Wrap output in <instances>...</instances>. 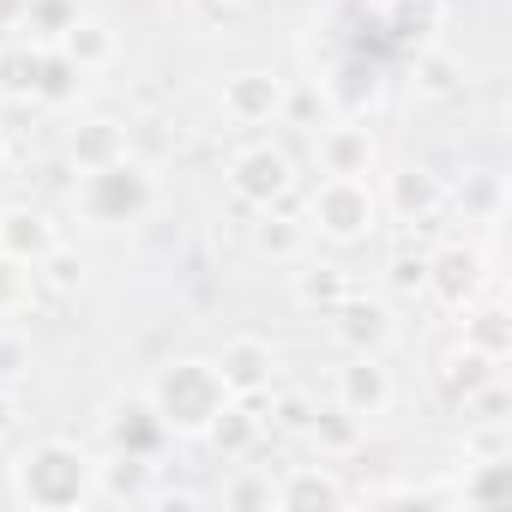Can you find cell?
<instances>
[{
	"label": "cell",
	"instance_id": "18",
	"mask_svg": "<svg viewBox=\"0 0 512 512\" xmlns=\"http://www.w3.org/2000/svg\"><path fill=\"white\" fill-rule=\"evenodd\" d=\"M25 362H31L25 338H13V332H0V380H13V374H25Z\"/></svg>",
	"mask_w": 512,
	"mask_h": 512
},
{
	"label": "cell",
	"instance_id": "3",
	"mask_svg": "<svg viewBox=\"0 0 512 512\" xmlns=\"http://www.w3.org/2000/svg\"><path fill=\"white\" fill-rule=\"evenodd\" d=\"M235 193L241 199H253V205H272L284 187H290V157L284 151H272V145H253V151H241L235 157Z\"/></svg>",
	"mask_w": 512,
	"mask_h": 512
},
{
	"label": "cell",
	"instance_id": "13",
	"mask_svg": "<svg viewBox=\"0 0 512 512\" xmlns=\"http://www.w3.org/2000/svg\"><path fill=\"white\" fill-rule=\"evenodd\" d=\"M434 199H440V187H434L428 175H416V169L398 175V211H404V217H410V211H434Z\"/></svg>",
	"mask_w": 512,
	"mask_h": 512
},
{
	"label": "cell",
	"instance_id": "23",
	"mask_svg": "<svg viewBox=\"0 0 512 512\" xmlns=\"http://www.w3.org/2000/svg\"><path fill=\"white\" fill-rule=\"evenodd\" d=\"M0 163H7V139H0Z\"/></svg>",
	"mask_w": 512,
	"mask_h": 512
},
{
	"label": "cell",
	"instance_id": "5",
	"mask_svg": "<svg viewBox=\"0 0 512 512\" xmlns=\"http://www.w3.org/2000/svg\"><path fill=\"white\" fill-rule=\"evenodd\" d=\"M49 488H37L31 500H49V506H67V500H79V488H85V458L79 452H67V446H49V452H37V464H31Z\"/></svg>",
	"mask_w": 512,
	"mask_h": 512
},
{
	"label": "cell",
	"instance_id": "9",
	"mask_svg": "<svg viewBox=\"0 0 512 512\" xmlns=\"http://www.w3.org/2000/svg\"><path fill=\"white\" fill-rule=\"evenodd\" d=\"M386 404H392V380H386V368H374V362L344 368V410H350V416H380Z\"/></svg>",
	"mask_w": 512,
	"mask_h": 512
},
{
	"label": "cell",
	"instance_id": "17",
	"mask_svg": "<svg viewBox=\"0 0 512 512\" xmlns=\"http://www.w3.org/2000/svg\"><path fill=\"white\" fill-rule=\"evenodd\" d=\"M115 145H121V133H115L109 121H97V127L85 133V157H91L97 169H103V163H115Z\"/></svg>",
	"mask_w": 512,
	"mask_h": 512
},
{
	"label": "cell",
	"instance_id": "20",
	"mask_svg": "<svg viewBox=\"0 0 512 512\" xmlns=\"http://www.w3.org/2000/svg\"><path fill=\"white\" fill-rule=\"evenodd\" d=\"M260 241H266V247H278V253H290V247H296V229H284V223H266V229H260Z\"/></svg>",
	"mask_w": 512,
	"mask_h": 512
},
{
	"label": "cell",
	"instance_id": "11",
	"mask_svg": "<svg viewBox=\"0 0 512 512\" xmlns=\"http://www.w3.org/2000/svg\"><path fill=\"white\" fill-rule=\"evenodd\" d=\"M37 79H43V67L31 49H0V85L7 91H37Z\"/></svg>",
	"mask_w": 512,
	"mask_h": 512
},
{
	"label": "cell",
	"instance_id": "2",
	"mask_svg": "<svg viewBox=\"0 0 512 512\" xmlns=\"http://www.w3.org/2000/svg\"><path fill=\"white\" fill-rule=\"evenodd\" d=\"M314 223H320L326 235H338V241L362 235V229L374 223V193H368V181H362V175H326L320 193H314Z\"/></svg>",
	"mask_w": 512,
	"mask_h": 512
},
{
	"label": "cell",
	"instance_id": "6",
	"mask_svg": "<svg viewBox=\"0 0 512 512\" xmlns=\"http://www.w3.org/2000/svg\"><path fill=\"white\" fill-rule=\"evenodd\" d=\"M368 163H374V139H368L362 127H332V133H320V169H326V175H368Z\"/></svg>",
	"mask_w": 512,
	"mask_h": 512
},
{
	"label": "cell",
	"instance_id": "10",
	"mask_svg": "<svg viewBox=\"0 0 512 512\" xmlns=\"http://www.w3.org/2000/svg\"><path fill=\"white\" fill-rule=\"evenodd\" d=\"M67 55L79 61V73H85V67H103V61L115 55V37H109L97 19H73V25H67Z\"/></svg>",
	"mask_w": 512,
	"mask_h": 512
},
{
	"label": "cell",
	"instance_id": "4",
	"mask_svg": "<svg viewBox=\"0 0 512 512\" xmlns=\"http://www.w3.org/2000/svg\"><path fill=\"white\" fill-rule=\"evenodd\" d=\"M217 380H223V392H260V386L272 380V350H266L260 338H235V344L223 350Z\"/></svg>",
	"mask_w": 512,
	"mask_h": 512
},
{
	"label": "cell",
	"instance_id": "7",
	"mask_svg": "<svg viewBox=\"0 0 512 512\" xmlns=\"http://www.w3.org/2000/svg\"><path fill=\"white\" fill-rule=\"evenodd\" d=\"M0 247L31 266V260H43V253L55 247V229H49L43 211H7V217H0Z\"/></svg>",
	"mask_w": 512,
	"mask_h": 512
},
{
	"label": "cell",
	"instance_id": "22",
	"mask_svg": "<svg viewBox=\"0 0 512 512\" xmlns=\"http://www.w3.org/2000/svg\"><path fill=\"white\" fill-rule=\"evenodd\" d=\"M7 428H13V398L0 392V434H7Z\"/></svg>",
	"mask_w": 512,
	"mask_h": 512
},
{
	"label": "cell",
	"instance_id": "19",
	"mask_svg": "<svg viewBox=\"0 0 512 512\" xmlns=\"http://www.w3.org/2000/svg\"><path fill=\"white\" fill-rule=\"evenodd\" d=\"M43 260H49V284H55V290H73V284H79V260H73V253H55V247H49Z\"/></svg>",
	"mask_w": 512,
	"mask_h": 512
},
{
	"label": "cell",
	"instance_id": "24",
	"mask_svg": "<svg viewBox=\"0 0 512 512\" xmlns=\"http://www.w3.org/2000/svg\"><path fill=\"white\" fill-rule=\"evenodd\" d=\"M229 7H241V0H229Z\"/></svg>",
	"mask_w": 512,
	"mask_h": 512
},
{
	"label": "cell",
	"instance_id": "12",
	"mask_svg": "<svg viewBox=\"0 0 512 512\" xmlns=\"http://www.w3.org/2000/svg\"><path fill=\"white\" fill-rule=\"evenodd\" d=\"M338 332H344L350 344H362V350H368V344H380V338H386V314H380V308H350Z\"/></svg>",
	"mask_w": 512,
	"mask_h": 512
},
{
	"label": "cell",
	"instance_id": "14",
	"mask_svg": "<svg viewBox=\"0 0 512 512\" xmlns=\"http://www.w3.org/2000/svg\"><path fill=\"white\" fill-rule=\"evenodd\" d=\"M25 25L43 31V37H55V31L73 25V13H67V0H31V7H25Z\"/></svg>",
	"mask_w": 512,
	"mask_h": 512
},
{
	"label": "cell",
	"instance_id": "15",
	"mask_svg": "<svg viewBox=\"0 0 512 512\" xmlns=\"http://www.w3.org/2000/svg\"><path fill=\"white\" fill-rule=\"evenodd\" d=\"M25 284H31V272H25V260H0V308H19L25 302Z\"/></svg>",
	"mask_w": 512,
	"mask_h": 512
},
{
	"label": "cell",
	"instance_id": "1",
	"mask_svg": "<svg viewBox=\"0 0 512 512\" xmlns=\"http://www.w3.org/2000/svg\"><path fill=\"white\" fill-rule=\"evenodd\" d=\"M157 404H163L169 422H181V428H205L211 416H223V380H217V368H205V362H181V368L163 374Z\"/></svg>",
	"mask_w": 512,
	"mask_h": 512
},
{
	"label": "cell",
	"instance_id": "8",
	"mask_svg": "<svg viewBox=\"0 0 512 512\" xmlns=\"http://www.w3.org/2000/svg\"><path fill=\"white\" fill-rule=\"evenodd\" d=\"M223 109H229L235 121H272V115L284 109V91H278L272 79H260V73H247V79H235V85L223 91Z\"/></svg>",
	"mask_w": 512,
	"mask_h": 512
},
{
	"label": "cell",
	"instance_id": "21",
	"mask_svg": "<svg viewBox=\"0 0 512 512\" xmlns=\"http://www.w3.org/2000/svg\"><path fill=\"white\" fill-rule=\"evenodd\" d=\"M422 85H428V91H446V85H452V67H446V61H434V67H428V79H422Z\"/></svg>",
	"mask_w": 512,
	"mask_h": 512
},
{
	"label": "cell",
	"instance_id": "16",
	"mask_svg": "<svg viewBox=\"0 0 512 512\" xmlns=\"http://www.w3.org/2000/svg\"><path fill=\"white\" fill-rule=\"evenodd\" d=\"M302 302H326V308L344 302V278H338V272H308V278H302Z\"/></svg>",
	"mask_w": 512,
	"mask_h": 512
}]
</instances>
